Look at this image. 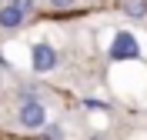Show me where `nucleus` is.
<instances>
[{
	"label": "nucleus",
	"mask_w": 147,
	"mask_h": 140,
	"mask_svg": "<svg viewBox=\"0 0 147 140\" xmlns=\"http://www.w3.org/2000/svg\"><path fill=\"white\" fill-rule=\"evenodd\" d=\"M20 23H24V10H20L17 3H13V0H10L7 7L0 10V27H7V30H13V27H20Z\"/></svg>",
	"instance_id": "4"
},
{
	"label": "nucleus",
	"mask_w": 147,
	"mask_h": 140,
	"mask_svg": "<svg viewBox=\"0 0 147 140\" xmlns=\"http://www.w3.org/2000/svg\"><path fill=\"white\" fill-rule=\"evenodd\" d=\"M50 3H57V7H70L74 0H50Z\"/></svg>",
	"instance_id": "7"
},
{
	"label": "nucleus",
	"mask_w": 147,
	"mask_h": 140,
	"mask_svg": "<svg viewBox=\"0 0 147 140\" xmlns=\"http://www.w3.org/2000/svg\"><path fill=\"white\" fill-rule=\"evenodd\" d=\"M57 67V50L47 44H37L34 47V70H40V74H47V70H54Z\"/></svg>",
	"instance_id": "3"
},
{
	"label": "nucleus",
	"mask_w": 147,
	"mask_h": 140,
	"mask_svg": "<svg viewBox=\"0 0 147 140\" xmlns=\"http://www.w3.org/2000/svg\"><path fill=\"white\" fill-rule=\"evenodd\" d=\"M17 120L27 127V130H37V127H44L47 123V110L40 100H20L17 107Z\"/></svg>",
	"instance_id": "1"
},
{
	"label": "nucleus",
	"mask_w": 147,
	"mask_h": 140,
	"mask_svg": "<svg viewBox=\"0 0 147 140\" xmlns=\"http://www.w3.org/2000/svg\"><path fill=\"white\" fill-rule=\"evenodd\" d=\"M140 47L134 40V33H117L114 44H110V60H127V57H137Z\"/></svg>",
	"instance_id": "2"
},
{
	"label": "nucleus",
	"mask_w": 147,
	"mask_h": 140,
	"mask_svg": "<svg viewBox=\"0 0 147 140\" xmlns=\"http://www.w3.org/2000/svg\"><path fill=\"white\" fill-rule=\"evenodd\" d=\"M13 3H17V7L24 10V13H27V10H30V0H13Z\"/></svg>",
	"instance_id": "6"
},
{
	"label": "nucleus",
	"mask_w": 147,
	"mask_h": 140,
	"mask_svg": "<svg viewBox=\"0 0 147 140\" xmlns=\"http://www.w3.org/2000/svg\"><path fill=\"white\" fill-rule=\"evenodd\" d=\"M127 13H130V17H144L147 3H144V0H134V3H127Z\"/></svg>",
	"instance_id": "5"
}]
</instances>
